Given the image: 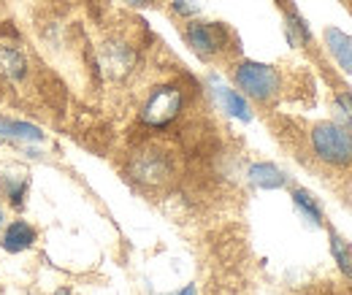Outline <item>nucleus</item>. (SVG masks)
Segmentation results:
<instances>
[{
    "label": "nucleus",
    "instance_id": "obj_1",
    "mask_svg": "<svg viewBox=\"0 0 352 295\" xmlns=\"http://www.w3.org/2000/svg\"><path fill=\"white\" fill-rule=\"evenodd\" d=\"M311 149L322 163L350 166L352 163V130L339 122H320L311 130Z\"/></svg>",
    "mask_w": 352,
    "mask_h": 295
},
{
    "label": "nucleus",
    "instance_id": "obj_2",
    "mask_svg": "<svg viewBox=\"0 0 352 295\" xmlns=\"http://www.w3.org/2000/svg\"><path fill=\"white\" fill-rule=\"evenodd\" d=\"M182 106H184V92H182L179 87L176 85L157 87V89L146 98V103H144V109H141V122L149 127L171 125L176 117H179Z\"/></svg>",
    "mask_w": 352,
    "mask_h": 295
},
{
    "label": "nucleus",
    "instance_id": "obj_3",
    "mask_svg": "<svg viewBox=\"0 0 352 295\" xmlns=\"http://www.w3.org/2000/svg\"><path fill=\"white\" fill-rule=\"evenodd\" d=\"M233 79L244 95H250L255 100H271L279 92V74L263 63H252V60L241 63L233 71Z\"/></svg>",
    "mask_w": 352,
    "mask_h": 295
},
{
    "label": "nucleus",
    "instance_id": "obj_4",
    "mask_svg": "<svg viewBox=\"0 0 352 295\" xmlns=\"http://www.w3.org/2000/svg\"><path fill=\"white\" fill-rule=\"evenodd\" d=\"M187 43L192 46V52H198L201 57H212L217 54L225 41H228V33L222 25H214V22H190L187 30Z\"/></svg>",
    "mask_w": 352,
    "mask_h": 295
},
{
    "label": "nucleus",
    "instance_id": "obj_5",
    "mask_svg": "<svg viewBox=\"0 0 352 295\" xmlns=\"http://www.w3.org/2000/svg\"><path fill=\"white\" fill-rule=\"evenodd\" d=\"M131 173L144 184H160L168 179V163L160 152H144L133 160Z\"/></svg>",
    "mask_w": 352,
    "mask_h": 295
},
{
    "label": "nucleus",
    "instance_id": "obj_6",
    "mask_svg": "<svg viewBox=\"0 0 352 295\" xmlns=\"http://www.w3.org/2000/svg\"><path fill=\"white\" fill-rule=\"evenodd\" d=\"M325 46H328L331 57L339 63V68L352 74V36L336 30V28H328L325 30Z\"/></svg>",
    "mask_w": 352,
    "mask_h": 295
},
{
    "label": "nucleus",
    "instance_id": "obj_7",
    "mask_svg": "<svg viewBox=\"0 0 352 295\" xmlns=\"http://www.w3.org/2000/svg\"><path fill=\"white\" fill-rule=\"evenodd\" d=\"M33 244H36V230H33V225H28V222H22V219H16V222L8 225L6 236H3V250H6V252H25V250H30Z\"/></svg>",
    "mask_w": 352,
    "mask_h": 295
},
{
    "label": "nucleus",
    "instance_id": "obj_8",
    "mask_svg": "<svg viewBox=\"0 0 352 295\" xmlns=\"http://www.w3.org/2000/svg\"><path fill=\"white\" fill-rule=\"evenodd\" d=\"M214 95H217L220 106L230 114V117H236V120H241V122H250V120H252L250 103H247L244 95H239L236 89H228V87H222V85H214Z\"/></svg>",
    "mask_w": 352,
    "mask_h": 295
},
{
    "label": "nucleus",
    "instance_id": "obj_9",
    "mask_svg": "<svg viewBox=\"0 0 352 295\" xmlns=\"http://www.w3.org/2000/svg\"><path fill=\"white\" fill-rule=\"evenodd\" d=\"M250 182L255 187H261V190H279V187L287 184V176H285V171H279L274 163H255L250 168Z\"/></svg>",
    "mask_w": 352,
    "mask_h": 295
},
{
    "label": "nucleus",
    "instance_id": "obj_10",
    "mask_svg": "<svg viewBox=\"0 0 352 295\" xmlns=\"http://www.w3.org/2000/svg\"><path fill=\"white\" fill-rule=\"evenodd\" d=\"M14 138H22V141H41L44 133L30 122H19V120H8V117H0V141H14Z\"/></svg>",
    "mask_w": 352,
    "mask_h": 295
},
{
    "label": "nucleus",
    "instance_id": "obj_11",
    "mask_svg": "<svg viewBox=\"0 0 352 295\" xmlns=\"http://www.w3.org/2000/svg\"><path fill=\"white\" fill-rule=\"evenodd\" d=\"M0 74L8 76V79H22L28 74L25 57L11 46H0Z\"/></svg>",
    "mask_w": 352,
    "mask_h": 295
},
{
    "label": "nucleus",
    "instance_id": "obj_12",
    "mask_svg": "<svg viewBox=\"0 0 352 295\" xmlns=\"http://www.w3.org/2000/svg\"><path fill=\"white\" fill-rule=\"evenodd\" d=\"M293 204H296V209L301 211L311 225H322V209L311 198V193H307V190H293Z\"/></svg>",
    "mask_w": 352,
    "mask_h": 295
},
{
    "label": "nucleus",
    "instance_id": "obj_13",
    "mask_svg": "<svg viewBox=\"0 0 352 295\" xmlns=\"http://www.w3.org/2000/svg\"><path fill=\"white\" fill-rule=\"evenodd\" d=\"M331 252L336 257V263H339V268L352 276V250L344 244V239H339L336 233H331Z\"/></svg>",
    "mask_w": 352,
    "mask_h": 295
},
{
    "label": "nucleus",
    "instance_id": "obj_14",
    "mask_svg": "<svg viewBox=\"0 0 352 295\" xmlns=\"http://www.w3.org/2000/svg\"><path fill=\"white\" fill-rule=\"evenodd\" d=\"M287 36H290V41L293 43H307L309 39H311L309 25L298 17V14H290V17H287Z\"/></svg>",
    "mask_w": 352,
    "mask_h": 295
},
{
    "label": "nucleus",
    "instance_id": "obj_15",
    "mask_svg": "<svg viewBox=\"0 0 352 295\" xmlns=\"http://www.w3.org/2000/svg\"><path fill=\"white\" fill-rule=\"evenodd\" d=\"M6 193H8V201H14V206H22V198L28 193V182L25 179H11L6 184Z\"/></svg>",
    "mask_w": 352,
    "mask_h": 295
},
{
    "label": "nucleus",
    "instance_id": "obj_16",
    "mask_svg": "<svg viewBox=\"0 0 352 295\" xmlns=\"http://www.w3.org/2000/svg\"><path fill=\"white\" fill-rule=\"evenodd\" d=\"M198 3L195 0H174V11L176 14H182V17H192V14H198Z\"/></svg>",
    "mask_w": 352,
    "mask_h": 295
},
{
    "label": "nucleus",
    "instance_id": "obj_17",
    "mask_svg": "<svg viewBox=\"0 0 352 295\" xmlns=\"http://www.w3.org/2000/svg\"><path fill=\"white\" fill-rule=\"evenodd\" d=\"M336 103H339V109H344V117H347V122H352V95H350V92L339 95V98H336Z\"/></svg>",
    "mask_w": 352,
    "mask_h": 295
},
{
    "label": "nucleus",
    "instance_id": "obj_18",
    "mask_svg": "<svg viewBox=\"0 0 352 295\" xmlns=\"http://www.w3.org/2000/svg\"><path fill=\"white\" fill-rule=\"evenodd\" d=\"M176 295H195V285H187L184 290H179Z\"/></svg>",
    "mask_w": 352,
    "mask_h": 295
},
{
    "label": "nucleus",
    "instance_id": "obj_19",
    "mask_svg": "<svg viewBox=\"0 0 352 295\" xmlns=\"http://www.w3.org/2000/svg\"><path fill=\"white\" fill-rule=\"evenodd\" d=\"M128 3H131V6H149L152 0H128Z\"/></svg>",
    "mask_w": 352,
    "mask_h": 295
},
{
    "label": "nucleus",
    "instance_id": "obj_20",
    "mask_svg": "<svg viewBox=\"0 0 352 295\" xmlns=\"http://www.w3.org/2000/svg\"><path fill=\"white\" fill-rule=\"evenodd\" d=\"M0 225H3V211H0Z\"/></svg>",
    "mask_w": 352,
    "mask_h": 295
},
{
    "label": "nucleus",
    "instance_id": "obj_21",
    "mask_svg": "<svg viewBox=\"0 0 352 295\" xmlns=\"http://www.w3.org/2000/svg\"><path fill=\"white\" fill-rule=\"evenodd\" d=\"M60 295H68V290H63V293H60Z\"/></svg>",
    "mask_w": 352,
    "mask_h": 295
}]
</instances>
